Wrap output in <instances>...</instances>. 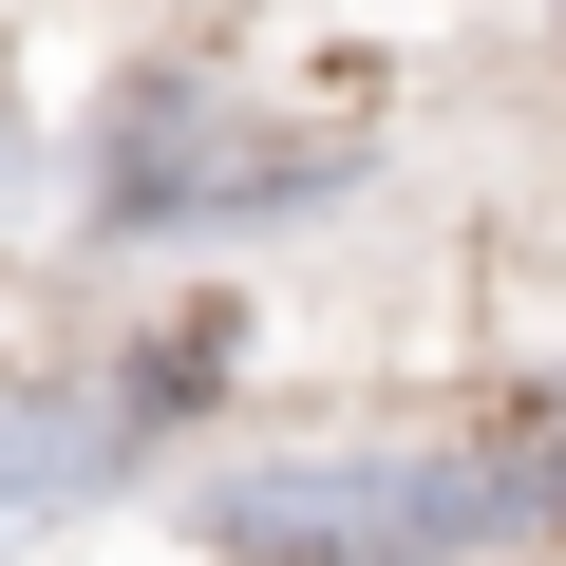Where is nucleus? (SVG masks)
Returning <instances> with one entry per match:
<instances>
[{
    "mask_svg": "<svg viewBox=\"0 0 566 566\" xmlns=\"http://www.w3.org/2000/svg\"><path fill=\"white\" fill-rule=\"evenodd\" d=\"M491 510V472H264V491H227L208 528L245 547V566H416V547H453Z\"/></svg>",
    "mask_w": 566,
    "mask_h": 566,
    "instance_id": "1",
    "label": "nucleus"
}]
</instances>
